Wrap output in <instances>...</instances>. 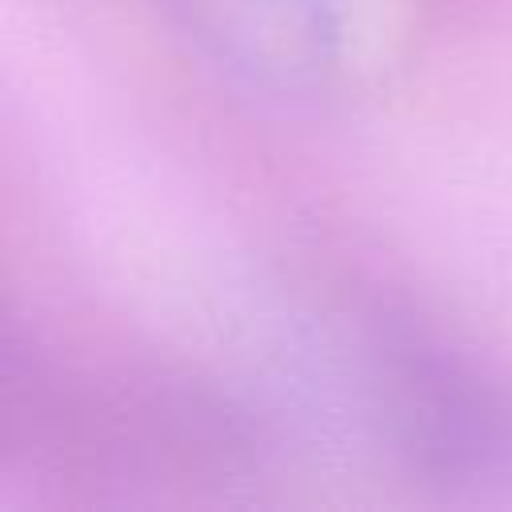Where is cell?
<instances>
[{
    "mask_svg": "<svg viewBox=\"0 0 512 512\" xmlns=\"http://www.w3.org/2000/svg\"><path fill=\"white\" fill-rule=\"evenodd\" d=\"M188 40L268 96H316L344 64L336 0H164Z\"/></svg>",
    "mask_w": 512,
    "mask_h": 512,
    "instance_id": "obj_2",
    "label": "cell"
},
{
    "mask_svg": "<svg viewBox=\"0 0 512 512\" xmlns=\"http://www.w3.org/2000/svg\"><path fill=\"white\" fill-rule=\"evenodd\" d=\"M380 400L396 452L432 484H480L512 460V408L484 372L428 332L384 336Z\"/></svg>",
    "mask_w": 512,
    "mask_h": 512,
    "instance_id": "obj_1",
    "label": "cell"
}]
</instances>
